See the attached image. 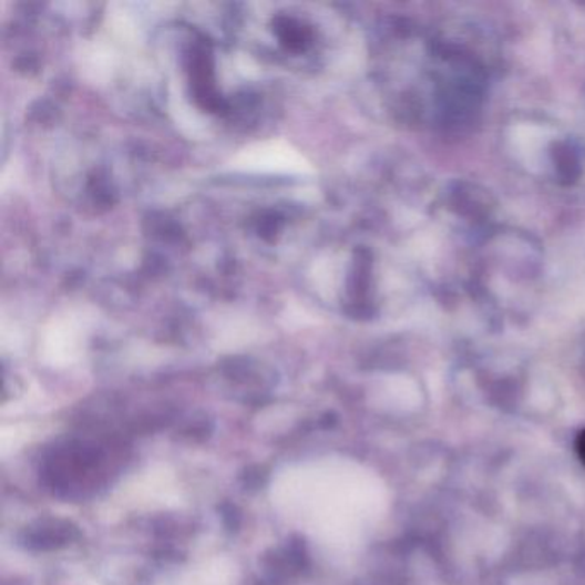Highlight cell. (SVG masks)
<instances>
[{
  "instance_id": "cell-3",
  "label": "cell",
  "mask_w": 585,
  "mask_h": 585,
  "mask_svg": "<svg viewBox=\"0 0 585 585\" xmlns=\"http://www.w3.org/2000/svg\"><path fill=\"white\" fill-rule=\"evenodd\" d=\"M577 450L578 455H581L582 462H584L585 464V431H582V433L578 434Z\"/></svg>"
},
{
  "instance_id": "cell-1",
  "label": "cell",
  "mask_w": 585,
  "mask_h": 585,
  "mask_svg": "<svg viewBox=\"0 0 585 585\" xmlns=\"http://www.w3.org/2000/svg\"><path fill=\"white\" fill-rule=\"evenodd\" d=\"M234 171L263 172V174H311L305 156L284 141H266L243 150L233 160Z\"/></svg>"
},
{
  "instance_id": "cell-2",
  "label": "cell",
  "mask_w": 585,
  "mask_h": 585,
  "mask_svg": "<svg viewBox=\"0 0 585 585\" xmlns=\"http://www.w3.org/2000/svg\"><path fill=\"white\" fill-rule=\"evenodd\" d=\"M544 137H546V131L537 126L521 124L513 130V143L525 153H534V150L540 148L544 143Z\"/></svg>"
}]
</instances>
